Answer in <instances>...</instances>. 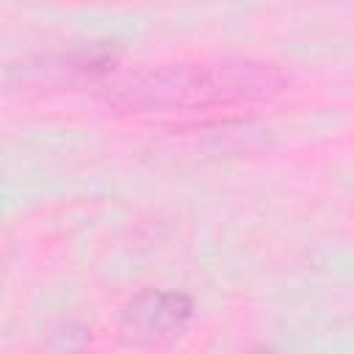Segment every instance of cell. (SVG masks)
Returning <instances> with one entry per match:
<instances>
[{
    "instance_id": "6da1fadb",
    "label": "cell",
    "mask_w": 354,
    "mask_h": 354,
    "mask_svg": "<svg viewBox=\"0 0 354 354\" xmlns=\"http://www.w3.org/2000/svg\"><path fill=\"white\" fill-rule=\"evenodd\" d=\"M288 86L285 72L271 61L218 58L177 61L130 72L102 88L111 108L133 113H169L252 105L277 97Z\"/></svg>"
},
{
    "instance_id": "3957f363",
    "label": "cell",
    "mask_w": 354,
    "mask_h": 354,
    "mask_svg": "<svg viewBox=\"0 0 354 354\" xmlns=\"http://www.w3.org/2000/svg\"><path fill=\"white\" fill-rule=\"evenodd\" d=\"M119 61V47L108 41H94L75 47L69 53L47 58L44 72H58L61 77H77V80H97L105 77Z\"/></svg>"
},
{
    "instance_id": "277c9868",
    "label": "cell",
    "mask_w": 354,
    "mask_h": 354,
    "mask_svg": "<svg viewBox=\"0 0 354 354\" xmlns=\"http://www.w3.org/2000/svg\"><path fill=\"white\" fill-rule=\"evenodd\" d=\"M246 354H277L274 348H252V351H246Z\"/></svg>"
},
{
    "instance_id": "7a4b0ae2",
    "label": "cell",
    "mask_w": 354,
    "mask_h": 354,
    "mask_svg": "<svg viewBox=\"0 0 354 354\" xmlns=\"http://www.w3.org/2000/svg\"><path fill=\"white\" fill-rule=\"evenodd\" d=\"M194 315V301L180 290H144L122 313V332L136 343H166Z\"/></svg>"
}]
</instances>
